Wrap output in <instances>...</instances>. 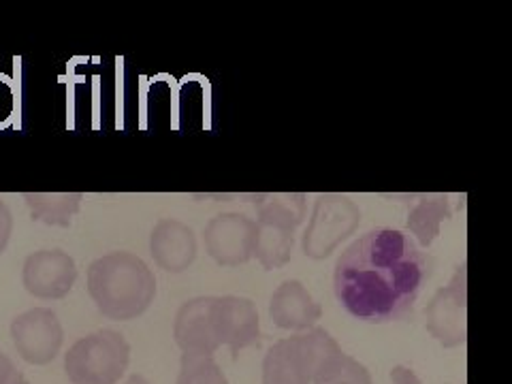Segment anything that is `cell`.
<instances>
[{"label":"cell","instance_id":"19","mask_svg":"<svg viewBox=\"0 0 512 384\" xmlns=\"http://www.w3.org/2000/svg\"><path fill=\"white\" fill-rule=\"evenodd\" d=\"M320 384H372V376L363 363L346 355L338 370Z\"/></svg>","mask_w":512,"mask_h":384},{"label":"cell","instance_id":"9","mask_svg":"<svg viewBox=\"0 0 512 384\" xmlns=\"http://www.w3.org/2000/svg\"><path fill=\"white\" fill-rule=\"evenodd\" d=\"M77 265L64 250H37L24 261L22 284L26 291L43 301L62 299L73 291Z\"/></svg>","mask_w":512,"mask_h":384},{"label":"cell","instance_id":"23","mask_svg":"<svg viewBox=\"0 0 512 384\" xmlns=\"http://www.w3.org/2000/svg\"><path fill=\"white\" fill-rule=\"evenodd\" d=\"M391 384H423V382L414 374V370H410V367L395 365L391 370Z\"/></svg>","mask_w":512,"mask_h":384},{"label":"cell","instance_id":"5","mask_svg":"<svg viewBox=\"0 0 512 384\" xmlns=\"http://www.w3.org/2000/svg\"><path fill=\"white\" fill-rule=\"evenodd\" d=\"M359 224L361 210L348 195H338V192L318 195L308 229L301 239V250L308 259L325 261L350 235H355Z\"/></svg>","mask_w":512,"mask_h":384},{"label":"cell","instance_id":"24","mask_svg":"<svg viewBox=\"0 0 512 384\" xmlns=\"http://www.w3.org/2000/svg\"><path fill=\"white\" fill-rule=\"evenodd\" d=\"M124 384H152V382H148V378H143L141 374H131Z\"/></svg>","mask_w":512,"mask_h":384},{"label":"cell","instance_id":"6","mask_svg":"<svg viewBox=\"0 0 512 384\" xmlns=\"http://www.w3.org/2000/svg\"><path fill=\"white\" fill-rule=\"evenodd\" d=\"M427 333L442 348H457L468 340V265L461 263L446 286L438 288L425 308Z\"/></svg>","mask_w":512,"mask_h":384},{"label":"cell","instance_id":"22","mask_svg":"<svg viewBox=\"0 0 512 384\" xmlns=\"http://www.w3.org/2000/svg\"><path fill=\"white\" fill-rule=\"evenodd\" d=\"M11 235H13V216L7 203L0 199V254L7 250Z\"/></svg>","mask_w":512,"mask_h":384},{"label":"cell","instance_id":"2","mask_svg":"<svg viewBox=\"0 0 512 384\" xmlns=\"http://www.w3.org/2000/svg\"><path fill=\"white\" fill-rule=\"evenodd\" d=\"M88 293L105 318L126 323L148 312L156 297V278L133 252H109L88 267Z\"/></svg>","mask_w":512,"mask_h":384},{"label":"cell","instance_id":"12","mask_svg":"<svg viewBox=\"0 0 512 384\" xmlns=\"http://www.w3.org/2000/svg\"><path fill=\"white\" fill-rule=\"evenodd\" d=\"M150 254L167 274H184L197 259V235L182 220H158L150 233Z\"/></svg>","mask_w":512,"mask_h":384},{"label":"cell","instance_id":"20","mask_svg":"<svg viewBox=\"0 0 512 384\" xmlns=\"http://www.w3.org/2000/svg\"><path fill=\"white\" fill-rule=\"evenodd\" d=\"M15 109H18V94L13 79L7 73H0V131H7L13 124Z\"/></svg>","mask_w":512,"mask_h":384},{"label":"cell","instance_id":"21","mask_svg":"<svg viewBox=\"0 0 512 384\" xmlns=\"http://www.w3.org/2000/svg\"><path fill=\"white\" fill-rule=\"evenodd\" d=\"M0 384H30L3 350H0Z\"/></svg>","mask_w":512,"mask_h":384},{"label":"cell","instance_id":"1","mask_svg":"<svg viewBox=\"0 0 512 384\" xmlns=\"http://www.w3.org/2000/svg\"><path fill=\"white\" fill-rule=\"evenodd\" d=\"M431 269L434 263L408 233L367 231L335 263V297L363 323H399L412 316Z\"/></svg>","mask_w":512,"mask_h":384},{"label":"cell","instance_id":"15","mask_svg":"<svg viewBox=\"0 0 512 384\" xmlns=\"http://www.w3.org/2000/svg\"><path fill=\"white\" fill-rule=\"evenodd\" d=\"M24 201L35 222L67 229L82 207L84 195L82 192H26Z\"/></svg>","mask_w":512,"mask_h":384},{"label":"cell","instance_id":"14","mask_svg":"<svg viewBox=\"0 0 512 384\" xmlns=\"http://www.w3.org/2000/svg\"><path fill=\"white\" fill-rule=\"evenodd\" d=\"M412 199V207L408 212V231L416 237L423 248H429L440 235V227L444 220L453 218L451 199L442 192H423V195H408Z\"/></svg>","mask_w":512,"mask_h":384},{"label":"cell","instance_id":"17","mask_svg":"<svg viewBox=\"0 0 512 384\" xmlns=\"http://www.w3.org/2000/svg\"><path fill=\"white\" fill-rule=\"evenodd\" d=\"M306 218V195L303 192H278V195H263L256 203V220H265L278 227L297 231Z\"/></svg>","mask_w":512,"mask_h":384},{"label":"cell","instance_id":"3","mask_svg":"<svg viewBox=\"0 0 512 384\" xmlns=\"http://www.w3.org/2000/svg\"><path fill=\"white\" fill-rule=\"evenodd\" d=\"M346 352L331 333L314 327L278 340L263 359V384H320L327 380Z\"/></svg>","mask_w":512,"mask_h":384},{"label":"cell","instance_id":"11","mask_svg":"<svg viewBox=\"0 0 512 384\" xmlns=\"http://www.w3.org/2000/svg\"><path fill=\"white\" fill-rule=\"evenodd\" d=\"M216 323L218 342L220 346H229L233 359H237L244 348L259 344L261 340L259 312L248 297H216Z\"/></svg>","mask_w":512,"mask_h":384},{"label":"cell","instance_id":"4","mask_svg":"<svg viewBox=\"0 0 512 384\" xmlns=\"http://www.w3.org/2000/svg\"><path fill=\"white\" fill-rule=\"evenodd\" d=\"M131 363V344L114 329L79 338L64 355V374L71 384H118Z\"/></svg>","mask_w":512,"mask_h":384},{"label":"cell","instance_id":"7","mask_svg":"<svg viewBox=\"0 0 512 384\" xmlns=\"http://www.w3.org/2000/svg\"><path fill=\"white\" fill-rule=\"evenodd\" d=\"M11 340L30 365H50L64 342V329L52 308H32L11 320Z\"/></svg>","mask_w":512,"mask_h":384},{"label":"cell","instance_id":"10","mask_svg":"<svg viewBox=\"0 0 512 384\" xmlns=\"http://www.w3.org/2000/svg\"><path fill=\"white\" fill-rule=\"evenodd\" d=\"M173 338L182 352L214 355L220 348L216 323V297L205 295L182 303L173 323Z\"/></svg>","mask_w":512,"mask_h":384},{"label":"cell","instance_id":"16","mask_svg":"<svg viewBox=\"0 0 512 384\" xmlns=\"http://www.w3.org/2000/svg\"><path fill=\"white\" fill-rule=\"evenodd\" d=\"M254 222H256V231H254L252 259L259 261L265 271L284 267L293 256L295 231L278 227V224H271L265 220H254Z\"/></svg>","mask_w":512,"mask_h":384},{"label":"cell","instance_id":"8","mask_svg":"<svg viewBox=\"0 0 512 384\" xmlns=\"http://www.w3.org/2000/svg\"><path fill=\"white\" fill-rule=\"evenodd\" d=\"M256 222L246 214H218L205 224V250L220 267H239L252 259Z\"/></svg>","mask_w":512,"mask_h":384},{"label":"cell","instance_id":"13","mask_svg":"<svg viewBox=\"0 0 512 384\" xmlns=\"http://www.w3.org/2000/svg\"><path fill=\"white\" fill-rule=\"evenodd\" d=\"M320 316L323 308L299 280H284L271 295L269 318L284 331H310Z\"/></svg>","mask_w":512,"mask_h":384},{"label":"cell","instance_id":"18","mask_svg":"<svg viewBox=\"0 0 512 384\" xmlns=\"http://www.w3.org/2000/svg\"><path fill=\"white\" fill-rule=\"evenodd\" d=\"M175 384H229L222 367L214 355H197L184 352L180 361V374Z\"/></svg>","mask_w":512,"mask_h":384}]
</instances>
